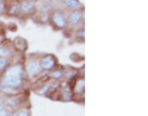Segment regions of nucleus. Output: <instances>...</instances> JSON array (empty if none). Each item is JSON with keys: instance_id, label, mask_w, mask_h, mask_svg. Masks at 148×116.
Listing matches in <instances>:
<instances>
[{"instance_id": "f257e3e1", "label": "nucleus", "mask_w": 148, "mask_h": 116, "mask_svg": "<svg viewBox=\"0 0 148 116\" xmlns=\"http://www.w3.org/2000/svg\"><path fill=\"white\" fill-rule=\"evenodd\" d=\"M27 79V74L22 63L9 64V67L1 73L0 78V88H11L20 89L24 86V83Z\"/></svg>"}, {"instance_id": "f03ea898", "label": "nucleus", "mask_w": 148, "mask_h": 116, "mask_svg": "<svg viewBox=\"0 0 148 116\" xmlns=\"http://www.w3.org/2000/svg\"><path fill=\"white\" fill-rule=\"evenodd\" d=\"M49 24L53 26L56 30H67L68 29V21H67V14L62 10H52L49 14Z\"/></svg>"}, {"instance_id": "7ed1b4c3", "label": "nucleus", "mask_w": 148, "mask_h": 116, "mask_svg": "<svg viewBox=\"0 0 148 116\" xmlns=\"http://www.w3.org/2000/svg\"><path fill=\"white\" fill-rule=\"evenodd\" d=\"M73 100L77 103H83L84 101V91H85V80L82 76L77 77L75 79L71 80Z\"/></svg>"}, {"instance_id": "20e7f679", "label": "nucleus", "mask_w": 148, "mask_h": 116, "mask_svg": "<svg viewBox=\"0 0 148 116\" xmlns=\"http://www.w3.org/2000/svg\"><path fill=\"white\" fill-rule=\"evenodd\" d=\"M40 58H36L34 56H30V58L25 62V72L27 74V78L31 80H35L37 77L41 74V67H40Z\"/></svg>"}, {"instance_id": "39448f33", "label": "nucleus", "mask_w": 148, "mask_h": 116, "mask_svg": "<svg viewBox=\"0 0 148 116\" xmlns=\"http://www.w3.org/2000/svg\"><path fill=\"white\" fill-rule=\"evenodd\" d=\"M40 67H41V71L45 72V73H48L51 72L52 69H54L56 67L58 66V59L54 54H51V53H46L42 54L40 57Z\"/></svg>"}, {"instance_id": "423d86ee", "label": "nucleus", "mask_w": 148, "mask_h": 116, "mask_svg": "<svg viewBox=\"0 0 148 116\" xmlns=\"http://www.w3.org/2000/svg\"><path fill=\"white\" fill-rule=\"evenodd\" d=\"M25 95L24 94H16V95H11V96H6L5 98V106L9 110H17L20 109L25 103Z\"/></svg>"}, {"instance_id": "0eeeda50", "label": "nucleus", "mask_w": 148, "mask_h": 116, "mask_svg": "<svg viewBox=\"0 0 148 116\" xmlns=\"http://www.w3.org/2000/svg\"><path fill=\"white\" fill-rule=\"evenodd\" d=\"M84 20V10L80 9H75V10H71V12L67 15L68 27H75Z\"/></svg>"}, {"instance_id": "6e6552de", "label": "nucleus", "mask_w": 148, "mask_h": 116, "mask_svg": "<svg viewBox=\"0 0 148 116\" xmlns=\"http://www.w3.org/2000/svg\"><path fill=\"white\" fill-rule=\"evenodd\" d=\"M20 11L24 15H32V14H36L37 11V5L36 3H31L27 1V0H21L20 1Z\"/></svg>"}, {"instance_id": "1a4fd4ad", "label": "nucleus", "mask_w": 148, "mask_h": 116, "mask_svg": "<svg viewBox=\"0 0 148 116\" xmlns=\"http://www.w3.org/2000/svg\"><path fill=\"white\" fill-rule=\"evenodd\" d=\"M12 47H14V49H15V51H17V52L24 53V52H26V51H27V48H29V42H27L24 37L17 36L12 41Z\"/></svg>"}, {"instance_id": "9d476101", "label": "nucleus", "mask_w": 148, "mask_h": 116, "mask_svg": "<svg viewBox=\"0 0 148 116\" xmlns=\"http://www.w3.org/2000/svg\"><path fill=\"white\" fill-rule=\"evenodd\" d=\"M48 76V79L49 80H53V82H59L61 79L64 78V71H63V67L61 66H57L54 69H52L51 72L47 73Z\"/></svg>"}, {"instance_id": "9b49d317", "label": "nucleus", "mask_w": 148, "mask_h": 116, "mask_svg": "<svg viewBox=\"0 0 148 116\" xmlns=\"http://www.w3.org/2000/svg\"><path fill=\"white\" fill-rule=\"evenodd\" d=\"M6 14L10 16H18L20 11V1L18 0H11V3L6 5Z\"/></svg>"}, {"instance_id": "f8f14e48", "label": "nucleus", "mask_w": 148, "mask_h": 116, "mask_svg": "<svg viewBox=\"0 0 148 116\" xmlns=\"http://www.w3.org/2000/svg\"><path fill=\"white\" fill-rule=\"evenodd\" d=\"M14 52H15V49H14L12 46L6 43H0V58L11 59Z\"/></svg>"}, {"instance_id": "ddd939ff", "label": "nucleus", "mask_w": 148, "mask_h": 116, "mask_svg": "<svg viewBox=\"0 0 148 116\" xmlns=\"http://www.w3.org/2000/svg\"><path fill=\"white\" fill-rule=\"evenodd\" d=\"M63 71H64V78H66L68 82H71L73 79H75L77 77H79V72L74 67L66 66V67H63Z\"/></svg>"}, {"instance_id": "4468645a", "label": "nucleus", "mask_w": 148, "mask_h": 116, "mask_svg": "<svg viewBox=\"0 0 148 116\" xmlns=\"http://www.w3.org/2000/svg\"><path fill=\"white\" fill-rule=\"evenodd\" d=\"M61 3L64 8L69 9V10H75V9L82 8L80 0H61Z\"/></svg>"}, {"instance_id": "2eb2a0df", "label": "nucleus", "mask_w": 148, "mask_h": 116, "mask_svg": "<svg viewBox=\"0 0 148 116\" xmlns=\"http://www.w3.org/2000/svg\"><path fill=\"white\" fill-rule=\"evenodd\" d=\"M34 20L37 22V24H41V25H45V24H49V14L47 12H37L35 15Z\"/></svg>"}, {"instance_id": "dca6fc26", "label": "nucleus", "mask_w": 148, "mask_h": 116, "mask_svg": "<svg viewBox=\"0 0 148 116\" xmlns=\"http://www.w3.org/2000/svg\"><path fill=\"white\" fill-rule=\"evenodd\" d=\"M10 116H31V111L29 108H20L15 111H12Z\"/></svg>"}, {"instance_id": "f3484780", "label": "nucleus", "mask_w": 148, "mask_h": 116, "mask_svg": "<svg viewBox=\"0 0 148 116\" xmlns=\"http://www.w3.org/2000/svg\"><path fill=\"white\" fill-rule=\"evenodd\" d=\"M84 36H85V32H84V27H78V29L74 31V37L78 42H84Z\"/></svg>"}, {"instance_id": "a211bd4d", "label": "nucleus", "mask_w": 148, "mask_h": 116, "mask_svg": "<svg viewBox=\"0 0 148 116\" xmlns=\"http://www.w3.org/2000/svg\"><path fill=\"white\" fill-rule=\"evenodd\" d=\"M37 9L40 10V12H52V6L48 4V1H45V3H41L40 6H37Z\"/></svg>"}, {"instance_id": "6ab92c4d", "label": "nucleus", "mask_w": 148, "mask_h": 116, "mask_svg": "<svg viewBox=\"0 0 148 116\" xmlns=\"http://www.w3.org/2000/svg\"><path fill=\"white\" fill-rule=\"evenodd\" d=\"M10 61L11 59H8V58H0V73H3L9 67Z\"/></svg>"}, {"instance_id": "aec40b11", "label": "nucleus", "mask_w": 148, "mask_h": 116, "mask_svg": "<svg viewBox=\"0 0 148 116\" xmlns=\"http://www.w3.org/2000/svg\"><path fill=\"white\" fill-rule=\"evenodd\" d=\"M11 111L9 110L5 105L4 106H0V116H10Z\"/></svg>"}, {"instance_id": "412c9836", "label": "nucleus", "mask_w": 148, "mask_h": 116, "mask_svg": "<svg viewBox=\"0 0 148 116\" xmlns=\"http://www.w3.org/2000/svg\"><path fill=\"white\" fill-rule=\"evenodd\" d=\"M6 5H8L6 0H0V16L6 12Z\"/></svg>"}, {"instance_id": "4be33fe9", "label": "nucleus", "mask_w": 148, "mask_h": 116, "mask_svg": "<svg viewBox=\"0 0 148 116\" xmlns=\"http://www.w3.org/2000/svg\"><path fill=\"white\" fill-rule=\"evenodd\" d=\"M4 105H5V98L0 96V106H4Z\"/></svg>"}, {"instance_id": "5701e85b", "label": "nucleus", "mask_w": 148, "mask_h": 116, "mask_svg": "<svg viewBox=\"0 0 148 116\" xmlns=\"http://www.w3.org/2000/svg\"><path fill=\"white\" fill-rule=\"evenodd\" d=\"M27 1H31V3H37L38 0H27Z\"/></svg>"}]
</instances>
